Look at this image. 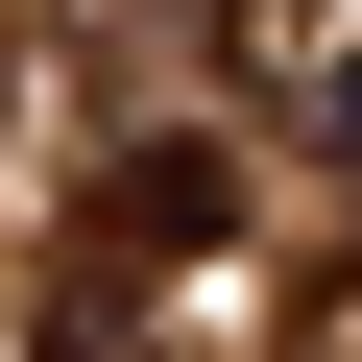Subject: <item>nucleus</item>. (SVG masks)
Returning <instances> with one entry per match:
<instances>
[{"mask_svg":"<svg viewBox=\"0 0 362 362\" xmlns=\"http://www.w3.org/2000/svg\"><path fill=\"white\" fill-rule=\"evenodd\" d=\"M218 242H242V145H194V121L121 145V169H97V218H73V266H121V290H145V266H218Z\"/></svg>","mask_w":362,"mask_h":362,"instance_id":"1","label":"nucleus"},{"mask_svg":"<svg viewBox=\"0 0 362 362\" xmlns=\"http://www.w3.org/2000/svg\"><path fill=\"white\" fill-rule=\"evenodd\" d=\"M25 362H145V290H121V266H49V290H25Z\"/></svg>","mask_w":362,"mask_h":362,"instance_id":"3","label":"nucleus"},{"mask_svg":"<svg viewBox=\"0 0 362 362\" xmlns=\"http://www.w3.org/2000/svg\"><path fill=\"white\" fill-rule=\"evenodd\" d=\"M218 49L290 145H362V0H218Z\"/></svg>","mask_w":362,"mask_h":362,"instance_id":"2","label":"nucleus"}]
</instances>
